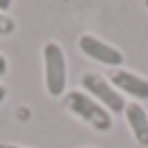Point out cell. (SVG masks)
Segmentation results:
<instances>
[{"label": "cell", "mask_w": 148, "mask_h": 148, "mask_svg": "<svg viewBox=\"0 0 148 148\" xmlns=\"http://www.w3.org/2000/svg\"><path fill=\"white\" fill-rule=\"evenodd\" d=\"M44 59V85L48 96L61 98L65 96V83H68V63L65 52L57 42H48L42 50Z\"/></svg>", "instance_id": "7a4b0ae2"}, {"label": "cell", "mask_w": 148, "mask_h": 148, "mask_svg": "<svg viewBox=\"0 0 148 148\" xmlns=\"http://www.w3.org/2000/svg\"><path fill=\"white\" fill-rule=\"evenodd\" d=\"M5 70H7V61L2 59V57H0V76H2V74H5Z\"/></svg>", "instance_id": "30bf717a"}, {"label": "cell", "mask_w": 148, "mask_h": 148, "mask_svg": "<svg viewBox=\"0 0 148 148\" xmlns=\"http://www.w3.org/2000/svg\"><path fill=\"white\" fill-rule=\"evenodd\" d=\"M81 85H83L85 94H89L96 102H100L109 113H124L126 109L124 96L98 72H85L81 79Z\"/></svg>", "instance_id": "3957f363"}, {"label": "cell", "mask_w": 148, "mask_h": 148, "mask_svg": "<svg viewBox=\"0 0 148 148\" xmlns=\"http://www.w3.org/2000/svg\"><path fill=\"white\" fill-rule=\"evenodd\" d=\"M109 83L120 94H129L135 100H148V79L124 68H116L109 76Z\"/></svg>", "instance_id": "5b68a950"}, {"label": "cell", "mask_w": 148, "mask_h": 148, "mask_svg": "<svg viewBox=\"0 0 148 148\" xmlns=\"http://www.w3.org/2000/svg\"><path fill=\"white\" fill-rule=\"evenodd\" d=\"M0 148H26V146H18V144H7V142H2V144H0Z\"/></svg>", "instance_id": "9c48e42d"}, {"label": "cell", "mask_w": 148, "mask_h": 148, "mask_svg": "<svg viewBox=\"0 0 148 148\" xmlns=\"http://www.w3.org/2000/svg\"><path fill=\"white\" fill-rule=\"evenodd\" d=\"M5 98H7V89L0 85V102H5Z\"/></svg>", "instance_id": "8fae6325"}, {"label": "cell", "mask_w": 148, "mask_h": 148, "mask_svg": "<svg viewBox=\"0 0 148 148\" xmlns=\"http://www.w3.org/2000/svg\"><path fill=\"white\" fill-rule=\"evenodd\" d=\"M13 7V0H0V13H5L7 15V11Z\"/></svg>", "instance_id": "ba28073f"}, {"label": "cell", "mask_w": 148, "mask_h": 148, "mask_svg": "<svg viewBox=\"0 0 148 148\" xmlns=\"http://www.w3.org/2000/svg\"><path fill=\"white\" fill-rule=\"evenodd\" d=\"M124 116L135 142L142 146H148V113L144 111V107L139 102H126Z\"/></svg>", "instance_id": "8992f818"}, {"label": "cell", "mask_w": 148, "mask_h": 148, "mask_svg": "<svg viewBox=\"0 0 148 148\" xmlns=\"http://www.w3.org/2000/svg\"><path fill=\"white\" fill-rule=\"evenodd\" d=\"M144 7H146V9H148V0H144Z\"/></svg>", "instance_id": "7c38bea8"}, {"label": "cell", "mask_w": 148, "mask_h": 148, "mask_svg": "<svg viewBox=\"0 0 148 148\" xmlns=\"http://www.w3.org/2000/svg\"><path fill=\"white\" fill-rule=\"evenodd\" d=\"M79 50L83 55H87L92 61H98V63L109 65V68H120L124 63V55L116 46L98 39L92 33H85V35L79 37Z\"/></svg>", "instance_id": "277c9868"}, {"label": "cell", "mask_w": 148, "mask_h": 148, "mask_svg": "<svg viewBox=\"0 0 148 148\" xmlns=\"http://www.w3.org/2000/svg\"><path fill=\"white\" fill-rule=\"evenodd\" d=\"M63 107L72 116H76L79 120L87 122L98 133H107V131H111V126H113V118H111L109 111H107L100 102L94 100L89 94L81 92V89H70V92H65Z\"/></svg>", "instance_id": "6da1fadb"}, {"label": "cell", "mask_w": 148, "mask_h": 148, "mask_svg": "<svg viewBox=\"0 0 148 148\" xmlns=\"http://www.w3.org/2000/svg\"><path fill=\"white\" fill-rule=\"evenodd\" d=\"M13 31H15V22H13V18H9V15H5V13H0V37L11 35Z\"/></svg>", "instance_id": "52a82bcc"}]
</instances>
